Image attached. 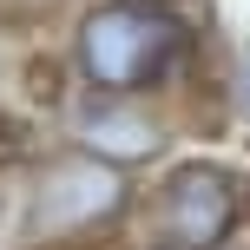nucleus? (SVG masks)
Here are the masks:
<instances>
[{
	"instance_id": "f257e3e1",
	"label": "nucleus",
	"mask_w": 250,
	"mask_h": 250,
	"mask_svg": "<svg viewBox=\"0 0 250 250\" xmlns=\"http://www.w3.org/2000/svg\"><path fill=\"white\" fill-rule=\"evenodd\" d=\"M224 53V26L204 0H79L53 26V73L66 86L171 99L185 112L211 105V73Z\"/></svg>"
},
{
	"instance_id": "f03ea898",
	"label": "nucleus",
	"mask_w": 250,
	"mask_h": 250,
	"mask_svg": "<svg viewBox=\"0 0 250 250\" xmlns=\"http://www.w3.org/2000/svg\"><path fill=\"white\" fill-rule=\"evenodd\" d=\"M145 178L79 145H33L20 158V250H119L138 237Z\"/></svg>"
},
{
	"instance_id": "7ed1b4c3",
	"label": "nucleus",
	"mask_w": 250,
	"mask_h": 250,
	"mask_svg": "<svg viewBox=\"0 0 250 250\" xmlns=\"http://www.w3.org/2000/svg\"><path fill=\"white\" fill-rule=\"evenodd\" d=\"M138 230L178 250H237L250 244V165L230 151H178L145 178Z\"/></svg>"
},
{
	"instance_id": "20e7f679",
	"label": "nucleus",
	"mask_w": 250,
	"mask_h": 250,
	"mask_svg": "<svg viewBox=\"0 0 250 250\" xmlns=\"http://www.w3.org/2000/svg\"><path fill=\"white\" fill-rule=\"evenodd\" d=\"M185 105L171 99H138V92H99V86H66L53 73V105H46V138L79 145L119 171L151 178L185 151Z\"/></svg>"
},
{
	"instance_id": "39448f33",
	"label": "nucleus",
	"mask_w": 250,
	"mask_h": 250,
	"mask_svg": "<svg viewBox=\"0 0 250 250\" xmlns=\"http://www.w3.org/2000/svg\"><path fill=\"white\" fill-rule=\"evenodd\" d=\"M211 105L250 132V26L224 33V53H217V73H211Z\"/></svg>"
},
{
	"instance_id": "423d86ee",
	"label": "nucleus",
	"mask_w": 250,
	"mask_h": 250,
	"mask_svg": "<svg viewBox=\"0 0 250 250\" xmlns=\"http://www.w3.org/2000/svg\"><path fill=\"white\" fill-rule=\"evenodd\" d=\"M73 7L79 0H0V26H7V33H26V40H40V33L53 40V26Z\"/></svg>"
},
{
	"instance_id": "0eeeda50",
	"label": "nucleus",
	"mask_w": 250,
	"mask_h": 250,
	"mask_svg": "<svg viewBox=\"0 0 250 250\" xmlns=\"http://www.w3.org/2000/svg\"><path fill=\"white\" fill-rule=\"evenodd\" d=\"M119 250H178V244H165V237H145V230H138V237H125Z\"/></svg>"
},
{
	"instance_id": "6e6552de",
	"label": "nucleus",
	"mask_w": 250,
	"mask_h": 250,
	"mask_svg": "<svg viewBox=\"0 0 250 250\" xmlns=\"http://www.w3.org/2000/svg\"><path fill=\"white\" fill-rule=\"evenodd\" d=\"M237 250H250V244H237Z\"/></svg>"
}]
</instances>
